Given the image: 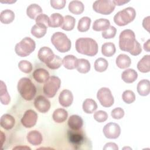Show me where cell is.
Returning <instances> with one entry per match:
<instances>
[{"label":"cell","mask_w":150,"mask_h":150,"mask_svg":"<svg viewBox=\"0 0 150 150\" xmlns=\"http://www.w3.org/2000/svg\"><path fill=\"white\" fill-rule=\"evenodd\" d=\"M112 1L115 5H118V6L123 5L124 4L129 2V1H125V0H114Z\"/></svg>","instance_id":"49"},{"label":"cell","mask_w":150,"mask_h":150,"mask_svg":"<svg viewBox=\"0 0 150 150\" xmlns=\"http://www.w3.org/2000/svg\"><path fill=\"white\" fill-rule=\"evenodd\" d=\"M97 98L101 105L104 107H110L113 105L114 102L111 91L107 87L100 88L97 93Z\"/></svg>","instance_id":"9"},{"label":"cell","mask_w":150,"mask_h":150,"mask_svg":"<svg viewBox=\"0 0 150 150\" xmlns=\"http://www.w3.org/2000/svg\"><path fill=\"white\" fill-rule=\"evenodd\" d=\"M60 84L61 80L58 77L55 76L49 77L43 87V91L45 95L49 98L53 97L59 89Z\"/></svg>","instance_id":"7"},{"label":"cell","mask_w":150,"mask_h":150,"mask_svg":"<svg viewBox=\"0 0 150 150\" xmlns=\"http://www.w3.org/2000/svg\"><path fill=\"white\" fill-rule=\"evenodd\" d=\"M122 98L125 103L131 104L135 100V95L132 91L127 90L123 92Z\"/></svg>","instance_id":"40"},{"label":"cell","mask_w":150,"mask_h":150,"mask_svg":"<svg viewBox=\"0 0 150 150\" xmlns=\"http://www.w3.org/2000/svg\"><path fill=\"white\" fill-rule=\"evenodd\" d=\"M47 27L42 24H35L31 29V33L36 38H41L46 33Z\"/></svg>","instance_id":"30"},{"label":"cell","mask_w":150,"mask_h":150,"mask_svg":"<svg viewBox=\"0 0 150 150\" xmlns=\"http://www.w3.org/2000/svg\"><path fill=\"white\" fill-rule=\"evenodd\" d=\"M17 148H23V149H30V148H29V147H26V146H23V147H15V148H13V149H17Z\"/></svg>","instance_id":"51"},{"label":"cell","mask_w":150,"mask_h":150,"mask_svg":"<svg viewBox=\"0 0 150 150\" xmlns=\"http://www.w3.org/2000/svg\"><path fill=\"white\" fill-rule=\"evenodd\" d=\"M149 18L150 17L149 16H147L146 18H145L143 20V22H142V26L143 27L146 29L148 32L149 31Z\"/></svg>","instance_id":"48"},{"label":"cell","mask_w":150,"mask_h":150,"mask_svg":"<svg viewBox=\"0 0 150 150\" xmlns=\"http://www.w3.org/2000/svg\"><path fill=\"white\" fill-rule=\"evenodd\" d=\"M137 77V72L132 69H128L124 70L121 74L122 80L127 83H132L134 82Z\"/></svg>","instance_id":"20"},{"label":"cell","mask_w":150,"mask_h":150,"mask_svg":"<svg viewBox=\"0 0 150 150\" xmlns=\"http://www.w3.org/2000/svg\"><path fill=\"white\" fill-rule=\"evenodd\" d=\"M67 124L72 130H80L83 127V121L79 115H72L69 117Z\"/></svg>","instance_id":"16"},{"label":"cell","mask_w":150,"mask_h":150,"mask_svg":"<svg viewBox=\"0 0 150 150\" xmlns=\"http://www.w3.org/2000/svg\"><path fill=\"white\" fill-rule=\"evenodd\" d=\"M63 16L59 13H52L49 19L48 26L51 28H58L61 26L63 22Z\"/></svg>","instance_id":"24"},{"label":"cell","mask_w":150,"mask_h":150,"mask_svg":"<svg viewBox=\"0 0 150 150\" xmlns=\"http://www.w3.org/2000/svg\"><path fill=\"white\" fill-rule=\"evenodd\" d=\"M115 7V5L111 0H97L93 5L94 11L102 15H110Z\"/></svg>","instance_id":"8"},{"label":"cell","mask_w":150,"mask_h":150,"mask_svg":"<svg viewBox=\"0 0 150 150\" xmlns=\"http://www.w3.org/2000/svg\"><path fill=\"white\" fill-rule=\"evenodd\" d=\"M119 47L121 50L127 52L133 56H137L142 52L141 46L135 39V33L131 29H125L121 32Z\"/></svg>","instance_id":"1"},{"label":"cell","mask_w":150,"mask_h":150,"mask_svg":"<svg viewBox=\"0 0 150 150\" xmlns=\"http://www.w3.org/2000/svg\"><path fill=\"white\" fill-rule=\"evenodd\" d=\"M42 13V8L36 4L29 5L26 9L27 15L32 19H36V17Z\"/></svg>","instance_id":"26"},{"label":"cell","mask_w":150,"mask_h":150,"mask_svg":"<svg viewBox=\"0 0 150 150\" xmlns=\"http://www.w3.org/2000/svg\"><path fill=\"white\" fill-rule=\"evenodd\" d=\"M50 40L56 50L61 53L67 52L71 48V43L70 40L63 32H57L54 33L51 37Z\"/></svg>","instance_id":"4"},{"label":"cell","mask_w":150,"mask_h":150,"mask_svg":"<svg viewBox=\"0 0 150 150\" xmlns=\"http://www.w3.org/2000/svg\"><path fill=\"white\" fill-rule=\"evenodd\" d=\"M49 19V18L48 17L47 15L44 13H41L36 17L35 20H36V24H42L47 27Z\"/></svg>","instance_id":"45"},{"label":"cell","mask_w":150,"mask_h":150,"mask_svg":"<svg viewBox=\"0 0 150 150\" xmlns=\"http://www.w3.org/2000/svg\"><path fill=\"white\" fill-rule=\"evenodd\" d=\"M78 59L72 54H68L64 57L62 60V63L64 67L69 70H72L76 68Z\"/></svg>","instance_id":"22"},{"label":"cell","mask_w":150,"mask_h":150,"mask_svg":"<svg viewBox=\"0 0 150 150\" xmlns=\"http://www.w3.org/2000/svg\"><path fill=\"white\" fill-rule=\"evenodd\" d=\"M69 11L74 15H80L83 13L84 9L83 4L80 1H72L69 4Z\"/></svg>","instance_id":"23"},{"label":"cell","mask_w":150,"mask_h":150,"mask_svg":"<svg viewBox=\"0 0 150 150\" xmlns=\"http://www.w3.org/2000/svg\"><path fill=\"white\" fill-rule=\"evenodd\" d=\"M136 16V11L132 7L126 8L118 12L114 16V22L120 26L128 25L134 21Z\"/></svg>","instance_id":"5"},{"label":"cell","mask_w":150,"mask_h":150,"mask_svg":"<svg viewBox=\"0 0 150 150\" xmlns=\"http://www.w3.org/2000/svg\"><path fill=\"white\" fill-rule=\"evenodd\" d=\"M93 117L96 121L98 122H103L108 118L107 113L103 110H99L94 112Z\"/></svg>","instance_id":"43"},{"label":"cell","mask_w":150,"mask_h":150,"mask_svg":"<svg viewBox=\"0 0 150 150\" xmlns=\"http://www.w3.org/2000/svg\"><path fill=\"white\" fill-rule=\"evenodd\" d=\"M62 64V59L57 55H55L54 58L49 63H46L47 67L52 70H55L59 69Z\"/></svg>","instance_id":"39"},{"label":"cell","mask_w":150,"mask_h":150,"mask_svg":"<svg viewBox=\"0 0 150 150\" xmlns=\"http://www.w3.org/2000/svg\"><path fill=\"white\" fill-rule=\"evenodd\" d=\"M66 1L65 0H51L50 5L52 8L56 9H63L65 5Z\"/></svg>","instance_id":"46"},{"label":"cell","mask_w":150,"mask_h":150,"mask_svg":"<svg viewBox=\"0 0 150 150\" xmlns=\"http://www.w3.org/2000/svg\"><path fill=\"white\" fill-rule=\"evenodd\" d=\"M55 54L52 49L48 47L43 46L41 47L38 53L39 59L45 64L50 62L54 57Z\"/></svg>","instance_id":"14"},{"label":"cell","mask_w":150,"mask_h":150,"mask_svg":"<svg viewBox=\"0 0 150 150\" xmlns=\"http://www.w3.org/2000/svg\"><path fill=\"white\" fill-rule=\"evenodd\" d=\"M27 140L32 145L36 146L40 145L42 141L43 137L40 132L36 130L30 131L27 135Z\"/></svg>","instance_id":"18"},{"label":"cell","mask_w":150,"mask_h":150,"mask_svg":"<svg viewBox=\"0 0 150 150\" xmlns=\"http://www.w3.org/2000/svg\"><path fill=\"white\" fill-rule=\"evenodd\" d=\"M111 115L115 120L121 119L124 115V111L122 108L117 107L112 110Z\"/></svg>","instance_id":"44"},{"label":"cell","mask_w":150,"mask_h":150,"mask_svg":"<svg viewBox=\"0 0 150 150\" xmlns=\"http://www.w3.org/2000/svg\"><path fill=\"white\" fill-rule=\"evenodd\" d=\"M18 67L21 71L25 73H29L32 70V63L27 60L20 61L18 63Z\"/></svg>","instance_id":"41"},{"label":"cell","mask_w":150,"mask_h":150,"mask_svg":"<svg viewBox=\"0 0 150 150\" xmlns=\"http://www.w3.org/2000/svg\"><path fill=\"white\" fill-rule=\"evenodd\" d=\"M108 63L106 59L100 57L96 59L94 62V69L98 72H103L108 68Z\"/></svg>","instance_id":"38"},{"label":"cell","mask_w":150,"mask_h":150,"mask_svg":"<svg viewBox=\"0 0 150 150\" xmlns=\"http://www.w3.org/2000/svg\"><path fill=\"white\" fill-rule=\"evenodd\" d=\"M117 67L120 69H125L130 66L131 64V60L130 57L125 54H119L115 60Z\"/></svg>","instance_id":"28"},{"label":"cell","mask_w":150,"mask_h":150,"mask_svg":"<svg viewBox=\"0 0 150 150\" xmlns=\"http://www.w3.org/2000/svg\"><path fill=\"white\" fill-rule=\"evenodd\" d=\"M35 47V42L30 38L26 37L16 45L15 51L19 56L26 57L33 52Z\"/></svg>","instance_id":"6"},{"label":"cell","mask_w":150,"mask_h":150,"mask_svg":"<svg viewBox=\"0 0 150 150\" xmlns=\"http://www.w3.org/2000/svg\"><path fill=\"white\" fill-rule=\"evenodd\" d=\"M115 46L113 43L107 42L101 46V53L104 56L111 57L115 54Z\"/></svg>","instance_id":"35"},{"label":"cell","mask_w":150,"mask_h":150,"mask_svg":"<svg viewBox=\"0 0 150 150\" xmlns=\"http://www.w3.org/2000/svg\"><path fill=\"white\" fill-rule=\"evenodd\" d=\"M104 136L108 139H116L121 134L120 125L115 122H109L103 128Z\"/></svg>","instance_id":"10"},{"label":"cell","mask_w":150,"mask_h":150,"mask_svg":"<svg viewBox=\"0 0 150 150\" xmlns=\"http://www.w3.org/2000/svg\"><path fill=\"white\" fill-rule=\"evenodd\" d=\"M117 29L113 26H110L106 30L102 32V36L104 39H111L116 35Z\"/></svg>","instance_id":"42"},{"label":"cell","mask_w":150,"mask_h":150,"mask_svg":"<svg viewBox=\"0 0 150 150\" xmlns=\"http://www.w3.org/2000/svg\"><path fill=\"white\" fill-rule=\"evenodd\" d=\"M0 100L4 105H8L11 101V97L7 91L6 86L3 81H1L0 85Z\"/></svg>","instance_id":"33"},{"label":"cell","mask_w":150,"mask_h":150,"mask_svg":"<svg viewBox=\"0 0 150 150\" xmlns=\"http://www.w3.org/2000/svg\"><path fill=\"white\" fill-rule=\"evenodd\" d=\"M15 124V120L13 116L9 114H4L0 119L1 126L5 129H12Z\"/></svg>","instance_id":"19"},{"label":"cell","mask_w":150,"mask_h":150,"mask_svg":"<svg viewBox=\"0 0 150 150\" xmlns=\"http://www.w3.org/2000/svg\"><path fill=\"white\" fill-rule=\"evenodd\" d=\"M137 69L142 73H148L150 70V56L145 55L138 63Z\"/></svg>","instance_id":"29"},{"label":"cell","mask_w":150,"mask_h":150,"mask_svg":"<svg viewBox=\"0 0 150 150\" xmlns=\"http://www.w3.org/2000/svg\"><path fill=\"white\" fill-rule=\"evenodd\" d=\"M38 117V114L34 110H28L21 118V123L25 128H31L36 124Z\"/></svg>","instance_id":"11"},{"label":"cell","mask_w":150,"mask_h":150,"mask_svg":"<svg viewBox=\"0 0 150 150\" xmlns=\"http://www.w3.org/2000/svg\"><path fill=\"white\" fill-rule=\"evenodd\" d=\"M104 150H118V147L117 145L114 142L107 143L103 148Z\"/></svg>","instance_id":"47"},{"label":"cell","mask_w":150,"mask_h":150,"mask_svg":"<svg viewBox=\"0 0 150 150\" xmlns=\"http://www.w3.org/2000/svg\"><path fill=\"white\" fill-rule=\"evenodd\" d=\"M90 63L89 61L85 59H79L76 66L77 70L80 73H88L90 70Z\"/></svg>","instance_id":"36"},{"label":"cell","mask_w":150,"mask_h":150,"mask_svg":"<svg viewBox=\"0 0 150 150\" xmlns=\"http://www.w3.org/2000/svg\"><path fill=\"white\" fill-rule=\"evenodd\" d=\"M110 26V21L105 18L96 20L93 24V29L95 31H104Z\"/></svg>","instance_id":"27"},{"label":"cell","mask_w":150,"mask_h":150,"mask_svg":"<svg viewBox=\"0 0 150 150\" xmlns=\"http://www.w3.org/2000/svg\"><path fill=\"white\" fill-rule=\"evenodd\" d=\"M76 49L80 54L94 56L98 52V44L90 38H80L76 41Z\"/></svg>","instance_id":"2"},{"label":"cell","mask_w":150,"mask_h":150,"mask_svg":"<svg viewBox=\"0 0 150 150\" xmlns=\"http://www.w3.org/2000/svg\"><path fill=\"white\" fill-rule=\"evenodd\" d=\"M15 19L14 12L10 9H5L1 12L0 21L4 24H9Z\"/></svg>","instance_id":"32"},{"label":"cell","mask_w":150,"mask_h":150,"mask_svg":"<svg viewBox=\"0 0 150 150\" xmlns=\"http://www.w3.org/2000/svg\"><path fill=\"white\" fill-rule=\"evenodd\" d=\"M33 79L39 83H45L49 78V72L42 68H39L36 69L33 73Z\"/></svg>","instance_id":"17"},{"label":"cell","mask_w":150,"mask_h":150,"mask_svg":"<svg viewBox=\"0 0 150 150\" xmlns=\"http://www.w3.org/2000/svg\"><path fill=\"white\" fill-rule=\"evenodd\" d=\"M76 19L74 17L70 15H66L64 17L63 23L61 28L66 31H70L74 29L75 25Z\"/></svg>","instance_id":"34"},{"label":"cell","mask_w":150,"mask_h":150,"mask_svg":"<svg viewBox=\"0 0 150 150\" xmlns=\"http://www.w3.org/2000/svg\"><path fill=\"white\" fill-rule=\"evenodd\" d=\"M149 42H150V40L148 39L144 44V49L145 50H146V52H149Z\"/></svg>","instance_id":"50"},{"label":"cell","mask_w":150,"mask_h":150,"mask_svg":"<svg viewBox=\"0 0 150 150\" xmlns=\"http://www.w3.org/2000/svg\"><path fill=\"white\" fill-rule=\"evenodd\" d=\"M67 135L69 142L76 149L84 142L85 139L84 135L79 130H68Z\"/></svg>","instance_id":"12"},{"label":"cell","mask_w":150,"mask_h":150,"mask_svg":"<svg viewBox=\"0 0 150 150\" xmlns=\"http://www.w3.org/2000/svg\"><path fill=\"white\" fill-rule=\"evenodd\" d=\"M73 101V96L72 93L67 89L61 91L59 96V101L60 104L64 107L70 106Z\"/></svg>","instance_id":"15"},{"label":"cell","mask_w":150,"mask_h":150,"mask_svg":"<svg viewBox=\"0 0 150 150\" xmlns=\"http://www.w3.org/2000/svg\"><path fill=\"white\" fill-rule=\"evenodd\" d=\"M137 92L142 96H146L149 94L150 82L148 80L143 79L139 81L137 87Z\"/></svg>","instance_id":"21"},{"label":"cell","mask_w":150,"mask_h":150,"mask_svg":"<svg viewBox=\"0 0 150 150\" xmlns=\"http://www.w3.org/2000/svg\"><path fill=\"white\" fill-rule=\"evenodd\" d=\"M91 19L88 16L82 17L78 22L77 29L80 32H84L87 31L90 27Z\"/></svg>","instance_id":"37"},{"label":"cell","mask_w":150,"mask_h":150,"mask_svg":"<svg viewBox=\"0 0 150 150\" xmlns=\"http://www.w3.org/2000/svg\"><path fill=\"white\" fill-rule=\"evenodd\" d=\"M68 117L67 111L63 108H57L53 113L52 118L54 122L57 123H62L65 121Z\"/></svg>","instance_id":"25"},{"label":"cell","mask_w":150,"mask_h":150,"mask_svg":"<svg viewBox=\"0 0 150 150\" xmlns=\"http://www.w3.org/2000/svg\"><path fill=\"white\" fill-rule=\"evenodd\" d=\"M83 110L87 114H91L97 108L96 102L91 98L86 99L83 103Z\"/></svg>","instance_id":"31"},{"label":"cell","mask_w":150,"mask_h":150,"mask_svg":"<svg viewBox=\"0 0 150 150\" xmlns=\"http://www.w3.org/2000/svg\"><path fill=\"white\" fill-rule=\"evenodd\" d=\"M34 105L36 109L40 112L46 113L50 108V103L45 97L40 95L35 98L34 100Z\"/></svg>","instance_id":"13"},{"label":"cell","mask_w":150,"mask_h":150,"mask_svg":"<svg viewBox=\"0 0 150 150\" xmlns=\"http://www.w3.org/2000/svg\"><path fill=\"white\" fill-rule=\"evenodd\" d=\"M17 88L21 97L27 101L33 100L36 94L35 86L27 77H22L18 81Z\"/></svg>","instance_id":"3"}]
</instances>
